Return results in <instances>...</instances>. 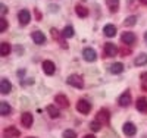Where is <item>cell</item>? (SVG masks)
<instances>
[{
  "label": "cell",
  "instance_id": "cell-1",
  "mask_svg": "<svg viewBox=\"0 0 147 138\" xmlns=\"http://www.w3.org/2000/svg\"><path fill=\"white\" fill-rule=\"evenodd\" d=\"M96 120L99 122L100 125H109V122H110V113H109V110H106V109L99 110V113H97V116H96Z\"/></svg>",
  "mask_w": 147,
  "mask_h": 138
},
{
  "label": "cell",
  "instance_id": "cell-2",
  "mask_svg": "<svg viewBox=\"0 0 147 138\" xmlns=\"http://www.w3.org/2000/svg\"><path fill=\"white\" fill-rule=\"evenodd\" d=\"M77 110L80 112V113H82V115H87V113H90V110H91V104L87 102V100L81 98V100H78V103H77Z\"/></svg>",
  "mask_w": 147,
  "mask_h": 138
},
{
  "label": "cell",
  "instance_id": "cell-3",
  "mask_svg": "<svg viewBox=\"0 0 147 138\" xmlns=\"http://www.w3.org/2000/svg\"><path fill=\"white\" fill-rule=\"evenodd\" d=\"M68 84L75 87V88H84V79L80 77V75H71L68 78Z\"/></svg>",
  "mask_w": 147,
  "mask_h": 138
},
{
  "label": "cell",
  "instance_id": "cell-4",
  "mask_svg": "<svg viewBox=\"0 0 147 138\" xmlns=\"http://www.w3.org/2000/svg\"><path fill=\"white\" fill-rule=\"evenodd\" d=\"M82 57H84V60H87V62H94L97 59V53H96L94 48L87 47V48L82 50Z\"/></svg>",
  "mask_w": 147,
  "mask_h": 138
},
{
  "label": "cell",
  "instance_id": "cell-5",
  "mask_svg": "<svg viewBox=\"0 0 147 138\" xmlns=\"http://www.w3.org/2000/svg\"><path fill=\"white\" fill-rule=\"evenodd\" d=\"M18 19H19L21 25H28L30 21H31V13H30L27 9H24V10H21L19 13H18Z\"/></svg>",
  "mask_w": 147,
  "mask_h": 138
},
{
  "label": "cell",
  "instance_id": "cell-6",
  "mask_svg": "<svg viewBox=\"0 0 147 138\" xmlns=\"http://www.w3.org/2000/svg\"><path fill=\"white\" fill-rule=\"evenodd\" d=\"M122 131H124L125 135L132 137V135H136L137 128H136V125H134V123H131V122H125V123H124V127H122Z\"/></svg>",
  "mask_w": 147,
  "mask_h": 138
},
{
  "label": "cell",
  "instance_id": "cell-7",
  "mask_svg": "<svg viewBox=\"0 0 147 138\" xmlns=\"http://www.w3.org/2000/svg\"><path fill=\"white\" fill-rule=\"evenodd\" d=\"M43 71L46 75H53L55 71H56V66L52 60H44L43 62Z\"/></svg>",
  "mask_w": 147,
  "mask_h": 138
},
{
  "label": "cell",
  "instance_id": "cell-8",
  "mask_svg": "<svg viewBox=\"0 0 147 138\" xmlns=\"http://www.w3.org/2000/svg\"><path fill=\"white\" fill-rule=\"evenodd\" d=\"M121 40H122V43H124V44L131 46V44L136 43V35H134L132 32H124V34H122V37H121Z\"/></svg>",
  "mask_w": 147,
  "mask_h": 138
},
{
  "label": "cell",
  "instance_id": "cell-9",
  "mask_svg": "<svg viewBox=\"0 0 147 138\" xmlns=\"http://www.w3.org/2000/svg\"><path fill=\"white\" fill-rule=\"evenodd\" d=\"M116 53H118V48H116L115 44H112V43L105 44V55H106V56L113 57V56H116Z\"/></svg>",
  "mask_w": 147,
  "mask_h": 138
},
{
  "label": "cell",
  "instance_id": "cell-10",
  "mask_svg": "<svg viewBox=\"0 0 147 138\" xmlns=\"http://www.w3.org/2000/svg\"><path fill=\"white\" fill-rule=\"evenodd\" d=\"M21 122H22V125H24L25 128H31V125H32V122H34L32 115H31V113H28V112H25V113H22Z\"/></svg>",
  "mask_w": 147,
  "mask_h": 138
},
{
  "label": "cell",
  "instance_id": "cell-11",
  "mask_svg": "<svg viewBox=\"0 0 147 138\" xmlns=\"http://www.w3.org/2000/svg\"><path fill=\"white\" fill-rule=\"evenodd\" d=\"M55 102L57 103V106L63 107V109L69 106V100H68V97H66V96H63V94H57V96L55 97Z\"/></svg>",
  "mask_w": 147,
  "mask_h": 138
},
{
  "label": "cell",
  "instance_id": "cell-12",
  "mask_svg": "<svg viewBox=\"0 0 147 138\" xmlns=\"http://www.w3.org/2000/svg\"><path fill=\"white\" fill-rule=\"evenodd\" d=\"M119 104L122 107H128L131 104V94H129V91H125L124 94L119 97Z\"/></svg>",
  "mask_w": 147,
  "mask_h": 138
},
{
  "label": "cell",
  "instance_id": "cell-13",
  "mask_svg": "<svg viewBox=\"0 0 147 138\" xmlns=\"http://www.w3.org/2000/svg\"><path fill=\"white\" fill-rule=\"evenodd\" d=\"M3 135H5V138H15V137H19V131L15 127H7L3 131Z\"/></svg>",
  "mask_w": 147,
  "mask_h": 138
},
{
  "label": "cell",
  "instance_id": "cell-14",
  "mask_svg": "<svg viewBox=\"0 0 147 138\" xmlns=\"http://www.w3.org/2000/svg\"><path fill=\"white\" fill-rule=\"evenodd\" d=\"M32 40L35 44H44L46 43V37L41 31H34L32 32Z\"/></svg>",
  "mask_w": 147,
  "mask_h": 138
},
{
  "label": "cell",
  "instance_id": "cell-15",
  "mask_svg": "<svg viewBox=\"0 0 147 138\" xmlns=\"http://www.w3.org/2000/svg\"><path fill=\"white\" fill-rule=\"evenodd\" d=\"M10 90H12V85H10V82L7 81V79H2L0 81V93L2 94H9L10 93Z\"/></svg>",
  "mask_w": 147,
  "mask_h": 138
},
{
  "label": "cell",
  "instance_id": "cell-16",
  "mask_svg": "<svg viewBox=\"0 0 147 138\" xmlns=\"http://www.w3.org/2000/svg\"><path fill=\"white\" fill-rule=\"evenodd\" d=\"M103 32H105L106 37H115L116 35V27L112 25V24H107V25H105Z\"/></svg>",
  "mask_w": 147,
  "mask_h": 138
},
{
  "label": "cell",
  "instance_id": "cell-17",
  "mask_svg": "<svg viewBox=\"0 0 147 138\" xmlns=\"http://www.w3.org/2000/svg\"><path fill=\"white\" fill-rule=\"evenodd\" d=\"M137 109H138V112H141V113H147V98H144V97H140L138 100H137Z\"/></svg>",
  "mask_w": 147,
  "mask_h": 138
},
{
  "label": "cell",
  "instance_id": "cell-18",
  "mask_svg": "<svg viewBox=\"0 0 147 138\" xmlns=\"http://www.w3.org/2000/svg\"><path fill=\"white\" fill-rule=\"evenodd\" d=\"M134 65L136 66H143V65H147V53H141L136 57L134 60Z\"/></svg>",
  "mask_w": 147,
  "mask_h": 138
},
{
  "label": "cell",
  "instance_id": "cell-19",
  "mask_svg": "<svg viewBox=\"0 0 147 138\" xmlns=\"http://www.w3.org/2000/svg\"><path fill=\"white\" fill-rule=\"evenodd\" d=\"M109 71L112 72V73H121L122 71H124V65H122L121 62H115V63H112V65H110Z\"/></svg>",
  "mask_w": 147,
  "mask_h": 138
},
{
  "label": "cell",
  "instance_id": "cell-20",
  "mask_svg": "<svg viewBox=\"0 0 147 138\" xmlns=\"http://www.w3.org/2000/svg\"><path fill=\"white\" fill-rule=\"evenodd\" d=\"M47 113L50 115V118H53V119H56L60 113H59V109L56 107V106H53V104H50V106H47Z\"/></svg>",
  "mask_w": 147,
  "mask_h": 138
},
{
  "label": "cell",
  "instance_id": "cell-21",
  "mask_svg": "<svg viewBox=\"0 0 147 138\" xmlns=\"http://www.w3.org/2000/svg\"><path fill=\"white\" fill-rule=\"evenodd\" d=\"M9 113H10V106L6 102H2V103H0V115H2V116H7Z\"/></svg>",
  "mask_w": 147,
  "mask_h": 138
},
{
  "label": "cell",
  "instance_id": "cell-22",
  "mask_svg": "<svg viewBox=\"0 0 147 138\" xmlns=\"http://www.w3.org/2000/svg\"><path fill=\"white\" fill-rule=\"evenodd\" d=\"M106 3H107V6H109L112 13H115V12L118 10V7H119V0H106Z\"/></svg>",
  "mask_w": 147,
  "mask_h": 138
},
{
  "label": "cell",
  "instance_id": "cell-23",
  "mask_svg": "<svg viewBox=\"0 0 147 138\" xmlns=\"http://www.w3.org/2000/svg\"><path fill=\"white\" fill-rule=\"evenodd\" d=\"M75 12H77V15L80 16V18H85L88 15V10L85 9L84 6H81V5H77V7H75Z\"/></svg>",
  "mask_w": 147,
  "mask_h": 138
},
{
  "label": "cell",
  "instance_id": "cell-24",
  "mask_svg": "<svg viewBox=\"0 0 147 138\" xmlns=\"http://www.w3.org/2000/svg\"><path fill=\"white\" fill-rule=\"evenodd\" d=\"M10 53V44L9 43H2L0 44V55L2 56H7Z\"/></svg>",
  "mask_w": 147,
  "mask_h": 138
},
{
  "label": "cell",
  "instance_id": "cell-25",
  "mask_svg": "<svg viewBox=\"0 0 147 138\" xmlns=\"http://www.w3.org/2000/svg\"><path fill=\"white\" fill-rule=\"evenodd\" d=\"M62 35L65 37V38H71V37H74V28L71 27V25L65 27V28H63V31H62Z\"/></svg>",
  "mask_w": 147,
  "mask_h": 138
},
{
  "label": "cell",
  "instance_id": "cell-26",
  "mask_svg": "<svg viewBox=\"0 0 147 138\" xmlns=\"http://www.w3.org/2000/svg\"><path fill=\"white\" fill-rule=\"evenodd\" d=\"M63 138H77V132L74 129H66L63 132Z\"/></svg>",
  "mask_w": 147,
  "mask_h": 138
},
{
  "label": "cell",
  "instance_id": "cell-27",
  "mask_svg": "<svg viewBox=\"0 0 147 138\" xmlns=\"http://www.w3.org/2000/svg\"><path fill=\"white\" fill-rule=\"evenodd\" d=\"M136 21H137V18H136V16H128V18L125 19L124 25H127V27H131V25L136 24Z\"/></svg>",
  "mask_w": 147,
  "mask_h": 138
},
{
  "label": "cell",
  "instance_id": "cell-28",
  "mask_svg": "<svg viewBox=\"0 0 147 138\" xmlns=\"http://www.w3.org/2000/svg\"><path fill=\"white\" fill-rule=\"evenodd\" d=\"M141 79H143V84H141V88L144 91H147V72L141 73Z\"/></svg>",
  "mask_w": 147,
  "mask_h": 138
},
{
  "label": "cell",
  "instance_id": "cell-29",
  "mask_svg": "<svg viewBox=\"0 0 147 138\" xmlns=\"http://www.w3.org/2000/svg\"><path fill=\"white\" fill-rule=\"evenodd\" d=\"M6 28H7V22H6L5 18H2V19H0V32H3Z\"/></svg>",
  "mask_w": 147,
  "mask_h": 138
},
{
  "label": "cell",
  "instance_id": "cell-30",
  "mask_svg": "<svg viewBox=\"0 0 147 138\" xmlns=\"http://www.w3.org/2000/svg\"><path fill=\"white\" fill-rule=\"evenodd\" d=\"M90 128H91V131H99L100 129V123L97 122V120H94V122L90 123Z\"/></svg>",
  "mask_w": 147,
  "mask_h": 138
},
{
  "label": "cell",
  "instance_id": "cell-31",
  "mask_svg": "<svg viewBox=\"0 0 147 138\" xmlns=\"http://www.w3.org/2000/svg\"><path fill=\"white\" fill-rule=\"evenodd\" d=\"M0 9H2V13H6V10H7V9H6V6H5L3 3L0 5Z\"/></svg>",
  "mask_w": 147,
  "mask_h": 138
},
{
  "label": "cell",
  "instance_id": "cell-32",
  "mask_svg": "<svg viewBox=\"0 0 147 138\" xmlns=\"http://www.w3.org/2000/svg\"><path fill=\"white\" fill-rule=\"evenodd\" d=\"M84 138H94V135H85Z\"/></svg>",
  "mask_w": 147,
  "mask_h": 138
},
{
  "label": "cell",
  "instance_id": "cell-33",
  "mask_svg": "<svg viewBox=\"0 0 147 138\" xmlns=\"http://www.w3.org/2000/svg\"><path fill=\"white\" fill-rule=\"evenodd\" d=\"M140 2H141L143 5H147V0H140Z\"/></svg>",
  "mask_w": 147,
  "mask_h": 138
},
{
  "label": "cell",
  "instance_id": "cell-34",
  "mask_svg": "<svg viewBox=\"0 0 147 138\" xmlns=\"http://www.w3.org/2000/svg\"><path fill=\"white\" fill-rule=\"evenodd\" d=\"M144 40H146V43H147V32L144 34Z\"/></svg>",
  "mask_w": 147,
  "mask_h": 138
},
{
  "label": "cell",
  "instance_id": "cell-35",
  "mask_svg": "<svg viewBox=\"0 0 147 138\" xmlns=\"http://www.w3.org/2000/svg\"><path fill=\"white\" fill-rule=\"evenodd\" d=\"M28 138H34V137H28Z\"/></svg>",
  "mask_w": 147,
  "mask_h": 138
}]
</instances>
